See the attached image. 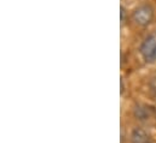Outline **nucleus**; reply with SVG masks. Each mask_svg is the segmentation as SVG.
I'll use <instances>...</instances> for the list:
<instances>
[{
    "label": "nucleus",
    "mask_w": 156,
    "mask_h": 143,
    "mask_svg": "<svg viewBox=\"0 0 156 143\" xmlns=\"http://www.w3.org/2000/svg\"><path fill=\"white\" fill-rule=\"evenodd\" d=\"M132 18L138 25L145 27V25L150 24L154 18V8L151 7L150 4L144 2L134 8V11L132 13Z\"/></svg>",
    "instance_id": "1"
},
{
    "label": "nucleus",
    "mask_w": 156,
    "mask_h": 143,
    "mask_svg": "<svg viewBox=\"0 0 156 143\" xmlns=\"http://www.w3.org/2000/svg\"><path fill=\"white\" fill-rule=\"evenodd\" d=\"M140 54L147 63L156 62V33H153L145 37L140 46Z\"/></svg>",
    "instance_id": "2"
},
{
    "label": "nucleus",
    "mask_w": 156,
    "mask_h": 143,
    "mask_svg": "<svg viewBox=\"0 0 156 143\" xmlns=\"http://www.w3.org/2000/svg\"><path fill=\"white\" fill-rule=\"evenodd\" d=\"M155 111L154 108L149 105H144V104H140V105H137L134 108V117L138 119V120H149L153 115H154Z\"/></svg>",
    "instance_id": "3"
},
{
    "label": "nucleus",
    "mask_w": 156,
    "mask_h": 143,
    "mask_svg": "<svg viewBox=\"0 0 156 143\" xmlns=\"http://www.w3.org/2000/svg\"><path fill=\"white\" fill-rule=\"evenodd\" d=\"M131 143H151V141L144 129L134 128L131 134Z\"/></svg>",
    "instance_id": "4"
},
{
    "label": "nucleus",
    "mask_w": 156,
    "mask_h": 143,
    "mask_svg": "<svg viewBox=\"0 0 156 143\" xmlns=\"http://www.w3.org/2000/svg\"><path fill=\"white\" fill-rule=\"evenodd\" d=\"M150 89H151V91L156 95V75L153 77V79L150 81Z\"/></svg>",
    "instance_id": "5"
},
{
    "label": "nucleus",
    "mask_w": 156,
    "mask_h": 143,
    "mask_svg": "<svg viewBox=\"0 0 156 143\" xmlns=\"http://www.w3.org/2000/svg\"><path fill=\"white\" fill-rule=\"evenodd\" d=\"M125 17H126V10L123 6H121V24L125 23Z\"/></svg>",
    "instance_id": "6"
}]
</instances>
